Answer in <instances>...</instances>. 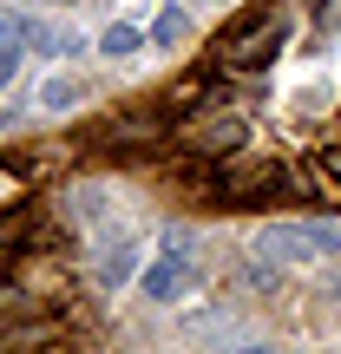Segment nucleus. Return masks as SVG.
Instances as JSON below:
<instances>
[{"instance_id": "nucleus-14", "label": "nucleus", "mask_w": 341, "mask_h": 354, "mask_svg": "<svg viewBox=\"0 0 341 354\" xmlns=\"http://www.w3.org/2000/svg\"><path fill=\"white\" fill-rule=\"evenodd\" d=\"M20 53H26V46H13V53H0V92H7V86H13V73H20Z\"/></svg>"}, {"instance_id": "nucleus-11", "label": "nucleus", "mask_w": 341, "mask_h": 354, "mask_svg": "<svg viewBox=\"0 0 341 354\" xmlns=\"http://www.w3.org/2000/svg\"><path fill=\"white\" fill-rule=\"evenodd\" d=\"M86 99V86H79V79H46V92H39V105H46V112H66V105H79Z\"/></svg>"}, {"instance_id": "nucleus-16", "label": "nucleus", "mask_w": 341, "mask_h": 354, "mask_svg": "<svg viewBox=\"0 0 341 354\" xmlns=\"http://www.w3.org/2000/svg\"><path fill=\"white\" fill-rule=\"evenodd\" d=\"M7 269H13V250H7V243H0V276H7Z\"/></svg>"}, {"instance_id": "nucleus-12", "label": "nucleus", "mask_w": 341, "mask_h": 354, "mask_svg": "<svg viewBox=\"0 0 341 354\" xmlns=\"http://www.w3.org/2000/svg\"><path fill=\"white\" fill-rule=\"evenodd\" d=\"M20 230H26V210H0V243H7V250L20 243Z\"/></svg>"}, {"instance_id": "nucleus-6", "label": "nucleus", "mask_w": 341, "mask_h": 354, "mask_svg": "<svg viewBox=\"0 0 341 354\" xmlns=\"http://www.w3.org/2000/svg\"><path fill=\"white\" fill-rule=\"evenodd\" d=\"M59 348V322H7V354H53Z\"/></svg>"}, {"instance_id": "nucleus-13", "label": "nucleus", "mask_w": 341, "mask_h": 354, "mask_svg": "<svg viewBox=\"0 0 341 354\" xmlns=\"http://www.w3.org/2000/svg\"><path fill=\"white\" fill-rule=\"evenodd\" d=\"M20 13H0V53H13V46H20Z\"/></svg>"}, {"instance_id": "nucleus-15", "label": "nucleus", "mask_w": 341, "mask_h": 354, "mask_svg": "<svg viewBox=\"0 0 341 354\" xmlns=\"http://www.w3.org/2000/svg\"><path fill=\"white\" fill-rule=\"evenodd\" d=\"M322 177H335V184H341V145H329V151H322Z\"/></svg>"}, {"instance_id": "nucleus-5", "label": "nucleus", "mask_w": 341, "mask_h": 354, "mask_svg": "<svg viewBox=\"0 0 341 354\" xmlns=\"http://www.w3.org/2000/svg\"><path fill=\"white\" fill-rule=\"evenodd\" d=\"M158 138H165V112H131V118H118V125L105 131L112 151H145V145H158Z\"/></svg>"}, {"instance_id": "nucleus-17", "label": "nucleus", "mask_w": 341, "mask_h": 354, "mask_svg": "<svg viewBox=\"0 0 341 354\" xmlns=\"http://www.w3.org/2000/svg\"><path fill=\"white\" fill-rule=\"evenodd\" d=\"M237 354H269V348H237Z\"/></svg>"}, {"instance_id": "nucleus-18", "label": "nucleus", "mask_w": 341, "mask_h": 354, "mask_svg": "<svg viewBox=\"0 0 341 354\" xmlns=\"http://www.w3.org/2000/svg\"><path fill=\"white\" fill-rule=\"evenodd\" d=\"M7 125H13V118H7V112H0V131H7Z\"/></svg>"}, {"instance_id": "nucleus-1", "label": "nucleus", "mask_w": 341, "mask_h": 354, "mask_svg": "<svg viewBox=\"0 0 341 354\" xmlns=\"http://www.w3.org/2000/svg\"><path fill=\"white\" fill-rule=\"evenodd\" d=\"M190 282H197V256H190V230H171V236L158 243V256L145 263L138 289L151 295V302H177V295H190Z\"/></svg>"}, {"instance_id": "nucleus-10", "label": "nucleus", "mask_w": 341, "mask_h": 354, "mask_svg": "<svg viewBox=\"0 0 341 354\" xmlns=\"http://www.w3.org/2000/svg\"><path fill=\"white\" fill-rule=\"evenodd\" d=\"M145 39H151V33H138V26L112 20V26H105V33H99V53H105V59H125V53H138Z\"/></svg>"}, {"instance_id": "nucleus-4", "label": "nucleus", "mask_w": 341, "mask_h": 354, "mask_svg": "<svg viewBox=\"0 0 341 354\" xmlns=\"http://www.w3.org/2000/svg\"><path fill=\"white\" fill-rule=\"evenodd\" d=\"M256 256L269 269H302V263H322V243H315V223H276L256 236Z\"/></svg>"}, {"instance_id": "nucleus-7", "label": "nucleus", "mask_w": 341, "mask_h": 354, "mask_svg": "<svg viewBox=\"0 0 341 354\" xmlns=\"http://www.w3.org/2000/svg\"><path fill=\"white\" fill-rule=\"evenodd\" d=\"M184 39H190V13L184 7H177V0H165V7H158L151 13V46H184Z\"/></svg>"}, {"instance_id": "nucleus-9", "label": "nucleus", "mask_w": 341, "mask_h": 354, "mask_svg": "<svg viewBox=\"0 0 341 354\" xmlns=\"http://www.w3.org/2000/svg\"><path fill=\"white\" fill-rule=\"evenodd\" d=\"M20 46L53 59V53H73V33H59V26H46V20H26V26H20Z\"/></svg>"}, {"instance_id": "nucleus-2", "label": "nucleus", "mask_w": 341, "mask_h": 354, "mask_svg": "<svg viewBox=\"0 0 341 354\" xmlns=\"http://www.w3.org/2000/svg\"><path fill=\"white\" fill-rule=\"evenodd\" d=\"M243 138H250L243 112H216V105H203V112H190L184 125H177V145H184L190 158H237Z\"/></svg>"}, {"instance_id": "nucleus-3", "label": "nucleus", "mask_w": 341, "mask_h": 354, "mask_svg": "<svg viewBox=\"0 0 341 354\" xmlns=\"http://www.w3.org/2000/svg\"><path fill=\"white\" fill-rule=\"evenodd\" d=\"M282 39H289V13H263L256 26H243V33H223V39H216V59L237 66V73H250V66L276 59Z\"/></svg>"}, {"instance_id": "nucleus-8", "label": "nucleus", "mask_w": 341, "mask_h": 354, "mask_svg": "<svg viewBox=\"0 0 341 354\" xmlns=\"http://www.w3.org/2000/svg\"><path fill=\"white\" fill-rule=\"evenodd\" d=\"M131 276H138V243L118 236V250H105V263H99V282L118 289V282H131Z\"/></svg>"}]
</instances>
